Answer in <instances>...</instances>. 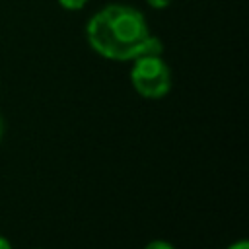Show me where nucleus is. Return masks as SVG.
Here are the masks:
<instances>
[{"label": "nucleus", "instance_id": "obj_1", "mask_svg": "<svg viewBox=\"0 0 249 249\" xmlns=\"http://www.w3.org/2000/svg\"><path fill=\"white\" fill-rule=\"evenodd\" d=\"M89 47L109 60H134L161 54L163 47L148 29L146 18L132 6L109 4L93 14L86 27Z\"/></svg>", "mask_w": 249, "mask_h": 249}, {"label": "nucleus", "instance_id": "obj_6", "mask_svg": "<svg viewBox=\"0 0 249 249\" xmlns=\"http://www.w3.org/2000/svg\"><path fill=\"white\" fill-rule=\"evenodd\" d=\"M228 249H249V243H247L245 239H241V241H237V243H233V245H230Z\"/></svg>", "mask_w": 249, "mask_h": 249}, {"label": "nucleus", "instance_id": "obj_5", "mask_svg": "<svg viewBox=\"0 0 249 249\" xmlns=\"http://www.w3.org/2000/svg\"><path fill=\"white\" fill-rule=\"evenodd\" d=\"M152 8H156V10H165L169 4H171V0H146Z\"/></svg>", "mask_w": 249, "mask_h": 249}, {"label": "nucleus", "instance_id": "obj_8", "mask_svg": "<svg viewBox=\"0 0 249 249\" xmlns=\"http://www.w3.org/2000/svg\"><path fill=\"white\" fill-rule=\"evenodd\" d=\"M0 138H2V119H0Z\"/></svg>", "mask_w": 249, "mask_h": 249}, {"label": "nucleus", "instance_id": "obj_4", "mask_svg": "<svg viewBox=\"0 0 249 249\" xmlns=\"http://www.w3.org/2000/svg\"><path fill=\"white\" fill-rule=\"evenodd\" d=\"M144 249H175L171 243H167V241H161V239H156V241H150Z\"/></svg>", "mask_w": 249, "mask_h": 249}, {"label": "nucleus", "instance_id": "obj_3", "mask_svg": "<svg viewBox=\"0 0 249 249\" xmlns=\"http://www.w3.org/2000/svg\"><path fill=\"white\" fill-rule=\"evenodd\" d=\"M58 4L64 8V10H70V12H76V10H82L88 0H58Z\"/></svg>", "mask_w": 249, "mask_h": 249}, {"label": "nucleus", "instance_id": "obj_7", "mask_svg": "<svg viewBox=\"0 0 249 249\" xmlns=\"http://www.w3.org/2000/svg\"><path fill=\"white\" fill-rule=\"evenodd\" d=\"M0 249H12L10 241H8L6 237H2V235H0Z\"/></svg>", "mask_w": 249, "mask_h": 249}, {"label": "nucleus", "instance_id": "obj_2", "mask_svg": "<svg viewBox=\"0 0 249 249\" xmlns=\"http://www.w3.org/2000/svg\"><path fill=\"white\" fill-rule=\"evenodd\" d=\"M130 82L142 97L160 99L171 89V72L160 54H142L134 58Z\"/></svg>", "mask_w": 249, "mask_h": 249}]
</instances>
